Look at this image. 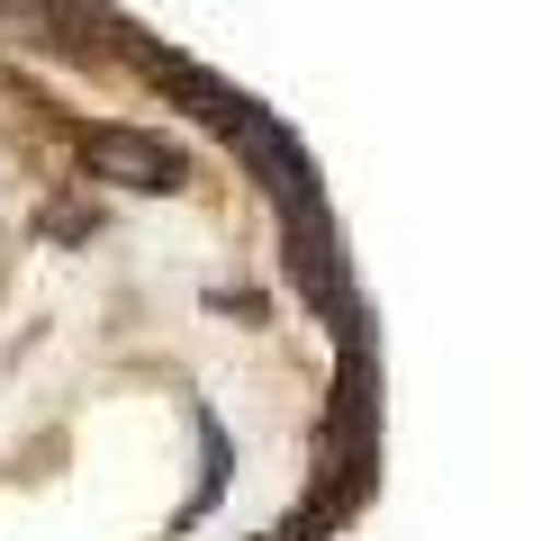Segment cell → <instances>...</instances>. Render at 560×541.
<instances>
[]
</instances>
